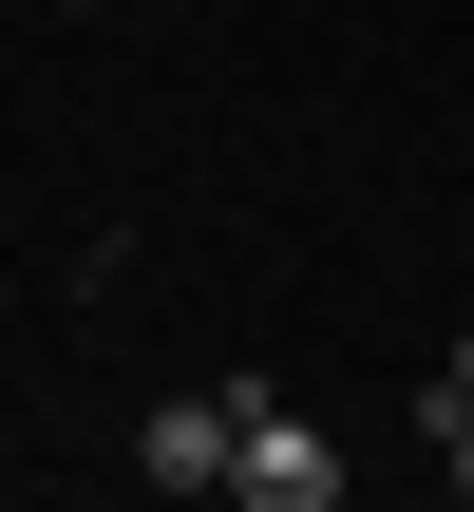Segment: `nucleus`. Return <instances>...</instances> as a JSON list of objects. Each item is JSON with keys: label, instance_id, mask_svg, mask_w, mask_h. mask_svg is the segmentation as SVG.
<instances>
[{"label": "nucleus", "instance_id": "obj_1", "mask_svg": "<svg viewBox=\"0 0 474 512\" xmlns=\"http://www.w3.org/2000/svg\"><path fill=\"white\" fill-rule=\"evenodd\" d=\"M228 399H247V437H228V494H247V512H323V494H342V456H323V418H285L266 380H228Z\"/></svg>", "mask_w": 474, "mask_h": 512}, {"label": "nucleus", "instance_id": "obj_3", "mask_svg": "<svg viewBox=\"0 0 474 512\" xmlns=\"http://www.w3.org/2000/svg\"><path fill=\"white\" fill-rule=\"evenodd\" d=\"M418 418H437V456H456V494H474V399H418Z\"/></svg>", "mask_w": 474, "mask_h": 512}, {"label": "nucleus", "instance_id": "obj_4", "mask_svg": "<svg viewBox=\"0 0 474 512\" xmlns=\"http://www.w3.org/2000/svg\"><path fill=\"white\" fill-rule=\"evenodd\" d=\"M437 399H474V342H456V380H437Z\"/></svg>", "mask_w": 474, "mask_h": 512}, {"label": "nucleus", "instance_id": "obj_2", "mask_svg": "<svg viewBox=\"0 0 474 512\" xmlns=\"http://www.w3.org/2000/svg\"><path fill=\"white\" fill-rule=\"evenodd\" d=\"M228 437H247V399H152L133 475H152V494H228Z\"/></svg>", "mask_w": 474, "mask_h": 512}]
</instances>
